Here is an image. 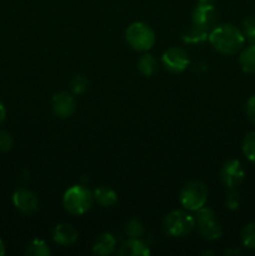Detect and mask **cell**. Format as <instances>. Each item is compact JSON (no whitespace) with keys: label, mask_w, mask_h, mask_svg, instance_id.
Here are the masks:
<instances>
[{"label":"cell","mask_w":255,"mask_h":256,"mask_svg":"<svg viewBox=\"0 0 255 256\" xmlns=\"http://www.w3.org/2000/svg\"><path fill=\"white\" fill-rule=\"evenodd\" d=\"M245 178V172L242 166V162L238 159H230L222 164L220 170V179L229 189H235L238 185L242 184Z\"/></svg>","instance_id":"cell-9"},{"label":"cell","mask_w":255,"mask_h":256,"mask_svg":"<svg viewBox=\"0 0 255 256\" xmlns=\"http://www.w3.org/2000/svg\"><path fill=\"white\" fill-rule=\"evenodd\" d=\"M138 68L144 76H152L156 72L158 62L152 54H144L138 62Z\"/></svg>","instance_id":"cell-18"},{"label":"cell","mask_w":255,"mask_h":256,"mask_svg":"<svg viewBox=\"0 0 255 256\" xmlns=\"http://www.w3.org/2000/svg\"><path fill=\"white\" fill-rule=\"evenodd\" d=\"M52 112L60 119L70 118L76 109L74 95L68 92H56L52 99Z\"/></svg>","instance_id":"cell-10"},{"label":"cell","mask_w":255,"mask_h":256,"mask_svg":"<svg viewBox=\"0 0 255 256\" xmlns=\"http://www.w3.org/2000/svg\"><path fill=\"white\" fill-rule=\"evenodd\" d=\"M242 242L248 249H255V222L245 225L242 232Z\"/></svg>","instance_id":"cell-22"},{"label":"cell","mask_w":255,"mask_h":256,"mask_svg":"<svg viewBox=\"0 0 255 256\" xmlns=\"http://www.w3.org/2000/svg\"><path fill=\"white\" fill-rule=\"evenodd\" d=\"M162 64L168 72H182L190 64V58L188 52L182 48H170L162 54Z\"/></svg>","instance_id":"cell-7"},{"label":"cell","mask_w":255,"mask_h":256,"mask_svg":"<svg viewBox=\"0 0 255 256\" xmlns=\"http://www.w3.org/2000/svg\"><path fill=\"white\" fill-rule=\"evenodd\" d=\"M208 36H209V34H208L206 30H202L194 25L182 34V39L185 44H202V42H206Z\"/></svg>","instance_id":"cell-17"},{"label":"cell","mask_w":255,"mask_h":256,"mask_svg":"<svg viewBox=\"0 0 255 256\" xmlns=\"http://www.w3.org/2000/svg\"><path fill=\"white\" fill-rule=\"evenodd\" d=\"M12 138L5 130H0V152H9L12 148Z\"/></svg>","instance_id":"cell-26"},{"label":"cell","mask_w":255,"mask_h":256,"mask_svg":"<svg viewBox=\"0 0 255 256\" xmlns=\"http://www.w3.org/2000/svg\"><path fill=\"white\" fill-rule=\"evenodd\" d=\"M5 254V245L2 242V240L0 239V256H2Z\"/></svg>","instance_id":"cell-29"},{"label":"cell","mask_w":255,"mask_h":256,"mask_svg":"<svg viewBox=\"0 0 255 256\" xmlns=\"http://www.w3.org/2000/svg\"><path fill=\"white\" fill-rule=\"evenodd\" d=\"M239 65L246 74H255V44L242 48L239 55Z\"/></svg>","instance_id":"cell-16"},{"label":"cell","mask_w":255,"mask_h":256,"mask_svg":"<svg viewBox=\"0 0 255 256\" xmlns=\"http://www.w3.org/2000/svg\"><path fill=\"white\" fill-rule=\"evenodd\" d=\"M92 192L82 185H74L65 192L62 204L68 212L72 215H82L92 208Z\"/></svg>","instance_id":"cell-2"},{"label":"cell","mask_w":255,"mask_h":256,"mask_svg":"<svg viewBox=\"0 0 255 256\" xmlns=\"http://www.w3.org/2000/svg\"><path fill=\"white\" fill-rule=\"evenodd\" d=\"M92 196L104 208L112 206L118 202L116 192L114 189H112L110 186H106V185H100V186H98L94 190V192H92Z\"/></svg>","instance_id":"cell-15"},{"label":"cell","mask_w":255,"mask_h":256,"mask_svg":"<svg viewBox=\"0 0 255 256\" xmlns=\"http://www.w3.org/2000/svg\"><path fill=\"white\" fill-rule=\"evenodd\" d=\"M242 154L249 162H255V130L248 132L242 140Z\"/></svg>","instance_id":"cell-20"},{"label":"cell","mask_w":255,"mask_h":256,"mask_svg":"<svg viewBox=\"0 0 255 256\" xmlns=\"http://www.w3.org/2000/svg\"><path fill=\"white\" fill-rule=\"evenodd\" d=\"M88 88H89V80L84 75H76L70 84V89L74 95L82 94V92H86Z\"/></svg>","instance_id":"cell-23"},{"label":"cell","mask_w":255,"mask_h":256,"mask_svg":"<svg viewBox=\"0 0 255 256\" xmlns=\"http://www.w3.org/2000/svg\"><path fill=\"white\" fill-rule=\"evenodd\" d=\"M215 0H199V2H208V4H212Z\"/></svg>","instance_id":"cell-30"},{"label":"cell","mask_w":255,"mask_h":256,"mask_svg":"<svg viewBox=\"0 0 255 256\" xmlns=\"http://www.w3.org/2000/svg\"><path fill=\"white\" fill-rule=\"evenodd\" d=\"M12 204L19 212L24 214H34L39 208L36 195L24 188H20L12 194Z\"/></svg>","instance_id":"cell-11"},{"label":"cell","mask_w":255,"mask_h":256,"mask_svg":"<svg viewBox=\"0 0 255 256\" xmlns=\"http://www.w3.org/2000/svg\"><path fill=\"white\" fill-rule=\"evenodd\" d=\"M225 205L229 210H238L240 206V198L239 194L236 192H234V189H230V192H228L226 196H225Z\"/></svg>","instance_id":"cell-25"},{"label":"cell","mask_w":255,"mask_h":256,"mask_svg":"<svg viewBox=\"0 0 255 256\" xmlns=\"http://www.w3.org/2000/svg\"><path fill=\"white\" fill-rule=\"evenodd\" d=\"M5 116H6V109H5L4 104L0 102V124L5 120Z\"/></svg>","instance_id":"cell-28"},{"label":"cell","mask_w":255,"mask_h":256,"mask_svg":"<svg viewBox=\"0 0 255 256\" xmlns=\"http://www.w3.org/2000/svg\"><path fill=\"white\" fill-rule=\"evenodd\" d=\"M50 249L46 242L42 239H34L26 246L25 254L30 256H48L50 255Z\"/></svg>","instance_id":"cell-19"},{"label":"cell","mask_w":255,"mask_h":256,"mask_svg":"<svg viewBox=\"0 0 255 256\" xmlns=\"http://www.w3.org/2000/svg\"><path fill=\"white\" fill-rule=\"evenodd\" d=\"M246 115L250 122L255 125V94L249 98L246 102Z\"/></svg>","instance_id":"cell-27"},{"label":"cell","mask_w":255,"mask_h":256,"mask_svg":"<svg viewBox=\"0 0 255 256\" xmlns=\"http://www.w3.org/2000/svg\"><path fill=\"white\" fill-rule=\"evenodd\" d=\"M125 40L136 52H148L155 44V32L145 22H136L125 30Z\"/></svg>","instance_id":"cell-4"},{"label":"cell","mask_w":255,"mask_h":256,"mask_svg":"<svg viewBox=\"0 0 255 256\" xmlns=\"http://www.w3.org/2000/svg\"><path fill=\"white\" fill-rule=\"evenodd\" d=\"M208 188L202 182H189L180 190V204L184 209L196 212L205 206L208 202Z\"/></svg>","instance_id":"cell-5"},{"label":"cell","mask_w":255,"mask_h":256,"mask_svg":"<svg viewBox=\"0 0 255 256\" xmlns=\"http://www.w3.org/2000/svg\"><path fill=\"white\" fill-rule=\"evenodd\" d=\"M115 248H116V240H115V238L110 232H104L95 242L94 246H92V252L102 256L110 255L114 252Z\"/></svg>","instance_id":"cell-14"},{"label":"cell","mask_w":255,"mask_h":256,"mask_svg":"<svg viewBox=\"0 0 255 256\" xmlns=\"http://www.w3.org/2000/svg\"><path fill=\"white\" fill-rule=\"evenodd\" d=\"M218 14L214 5L208 2H199L194 8L192 14V25L200 28L202 30H212L216 22Z\"/></svg>","instance_id":"cell-8"},{"label":"cell","mask_w":255,"mask_h":256,"mask_svg":"<svg viewBox=\"0 0 255 256\" xmlns=\"http://www.w3.org/2000/svg\"><path fill=\"white\" fill-rule=\"evenodd\" d=\"M209 42L216 52L224 55H235L244 48L245 36L232 24L215 25L209 32Z\"/></svg>","instance_id":"cell-1"},{"label":"cell","mask_w":255,"mask_h":256,"mask_svg":"<svg viewBox=\"0 0 255 256\" xmlns=\"http://www.w3.org/2000/svg\"><path fill=\"white\" fill-rule=\"evenodd\" d=\"M52 239L62 246H70L78 242V232L69 224H58L52 232Z\"/></svg>","instance_id":"cell-12"},{"label":"cell","mask_w":255,"mask_h":256,"mask_svg":"<svg viewBox=\"0 0 255 256\" xmlns=\"http://www.w3.org/2000/svg\"><path fill=\"white\" fill-rule=\"evenodd\" d=\"M144 232V228L142 224L135 218H132L129 222H126V234L129 238H134V239H139Z\"/></svg>","instance_id":"cell-24"},{"label":"cell","mask_w":255,"mask_h":256,"mask_svg":"<svg viewBox=\"0 0 255 256\" xmlns=\"http://www.w3.org/2000/svg\"><path fill=\"white\" fill-rule=\"evenodd\" d=\"M242 32L244 34L245 40L250 44H255V16H248L242 22Z\"/></svg>","instance_id":"cell-21"},{"label":"cell","mask_w":255,"mask_h":256,"mask_svg":"<svg viewBox=\"0 0 255 256\" xmlns=\"http://www.w3.org/2000/svg\"><path fill=\"white\" fill-rule=\"evenodd\" d=\"M195 222L199 228L200 236L208 242L218 240L222 235V228L220 222L216 220L214 210L210 208L202 206V209L196 210V218Z\"/></svg>","instance_id":"cell-6"},{"label":"cell","mask_w":255,"mask_h":256,"mask_svg":"<svg viewBox=\"0 0 255 256\" xmlns=\"http://www.w3.org/2000/svg\"><path fill=\"white\" fill-rule=\"evenodd\" d=\"M119 255L122 256H148L150 255V250L140 239L130 238L128 242L120 248Z\"/></svg>","instance_id":"cell-13"},{"label":"cell","mask_w":255,"mask_h":256,"mask_svg":"<svg viewBox=\"0 0 255 256\" xmlns=\"http://www.w3.org/2000/svg\"><path fill=\"white\" fill-rule=\"evenodd\" d=\"M195 218L185 210H172L162 220V228L172 238L186 236L195 228Z\"/></svg>","instance_id":"cell-3"}]
</instances>
